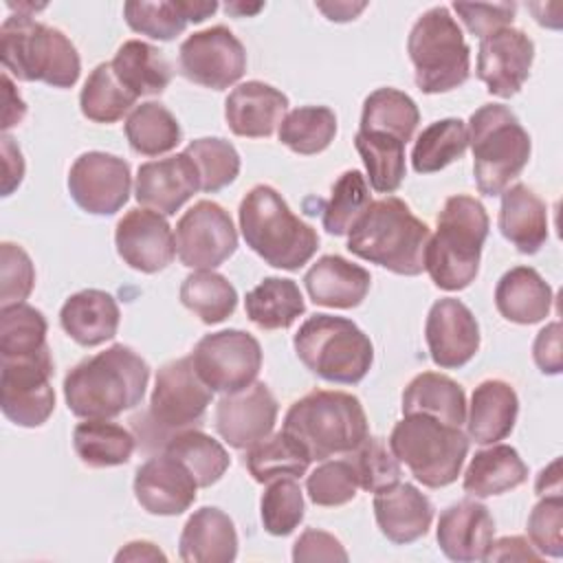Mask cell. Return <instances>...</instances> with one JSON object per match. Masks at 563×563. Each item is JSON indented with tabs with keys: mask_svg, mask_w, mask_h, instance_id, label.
Returning <instances> with one entry per match:
<instances>
[{
	"mask_svg": "<svg viewBox=\"0 0 563 563\" xmlns=\"http://www.w3.org/2000/svg\"><path fill=\"white\" fill-rule=\"evenodd\" d=\"M534 62V42L521 29H499L482 37L477 77L495 97L508 99L521 90Z\"/></svg>",
	"mask_w": 563,
	"mask_h": 563,
	"instance_id": "cell-17",
	"label": "cell"
},
{
	"mask_svg": "<svg viewBox=\"0 0 563 563\" xmlns=\"http://www.w3.org/2000/svg\"><path fill=\"white\" fill-rule=\"evenodd\" d=\"M292 345L299 361L328 383L356 385L374 363L369 336L352 319L325 312L308 317L299 325Z\"/></svg>",
	"mask_w": 563,
	"mask_h": 563,
	"instance_id": "cell-8",
	"label": "cell"
},
{
	"mask_svg": "<svg viewBox=\"0 0 563 563\" xmlns=\"http://www.w3.org/2000/svg\"><path fill=\"white\" fill-rule=\"evenodd\" d=\"M321 13H325L328 20L332 22H347L354 20L367 4L365 2H317L314 4Z\"/></svg>",
	"mask_w": 563,
	"mask_h": 563,
	"instance_id": "cell-62",
	"label": "cell"
},
{
	"mask_svg": "<svg viewBox=\"0 0 563 563\" xmlns=\"http://www.w3.org/2000/svg\"><path fill=\"white\" fill-rule=\"evenodd\" d=\"M350 464L356 473L358 486L367 493H376L380 488H387L396 482H400V462L396 460V455L391 453V449L387 451L385 442L380 438H372L367 435L354 451L347 453Z\"/></svg>",
	"mask_w": 563,
	"mask_h": 563,
	"instance_id": "cell-51",
	"label": "cell"
},
{
	"mask_svg": "<svg viewBox=\"0 0 563 563\" xmlns=\"http://www.w3.org/2000/svg\"><path fill=\"white\" fill-rule=\"evenodd\" d=\"M418 123L420 110L407 92L396 88H376L363 101L358 130L385 132L407 143L413 139Z\"/></svg>",
	"mask_w": 563,
	"mask_h": 563,
	"instance_id": "cell-41",
	"label": "cell"
},
{
	"mask_svg": "<svg viewBox=\"0 0 563 563\" xmlns=\"http://www.w3.org/2000/svg\"><path fill=\"white\" fill-rule=\"evenodd\" d=\"M389 449L422 486L442 488L457 479L468 453V435L460 427L411 413L394 424Z\"/></svg>",
	"mask_w": 563,
	"mask_h": 563,
	"instance_id": "cell-9",
	"label": "cell"
},
{
	"mask_svg": "<svg viewBox=\"0 0 563 563\" xmlns=\"http://www.w3.org/2000/svg\"><path fill=\"white\" fill-rule=\"evenodd\" d=\"M183 152L194 161L200 176V191L205 194H216L224 189L240 174L238 150L220 136L196 139Z\"/></svg>",
	"mask_w": 563,
	"mask_h": 563,
	"instance_id": "cell-49",
	"label": "cell"
},
{
	"mask_svg": "<svg viewBox=\"0 0 563 563\" xmlns=\"http://www.w3.org/2000/svg\"><path fill=\"white\" fill-rule=\"evenodd\" d=\"M178 556L185 563H229L238 556V532L231 517L216 508H198L183 526Z\"/></svg>",
	"mask_w": 563,
	"mask_h": 563,
	"instance_id": "cell-27",
	"label": "cell"
},
{
	"mask_svg": "<svg viewBox=\"0 0 563 563\" xmlns=\"http://www.w3.org/2000/svg\"><path fill=\"white\" fill-rule=\"evenodd\" d=\"M0 57L4 73L20 81H44L53 88H70L81 73L75 44L55 26L26 13L9 15L0 26Z\"/></svg>",
	"mask_w": 563,
	"mask_h": 563,
	"instance_id": "cell-5",
	"label": "cell"
},
{
	"mask_svg": "<svg viewBox=\"0 0 563 563\" xmlns=\"http://www.w3.org/2000/svg\"><path fill=\"white\" fill-rule=\"evenodd\" d=\"M424 339L438 367L457 369L477 354L479 325L466 303L455 297H442L429 308Z\"/></svg>",
	"mask_w": 563,
	"mask_h": 563,
	"instance_id": "cell-19",
	"label": "cell"
},
{
	"mask_svg": "<svg viewBox=\"0 0 563 563\" xmlns=\"http://www.w3.org/2000/svg\"><path fill=\"white\" fill-rule=\"evenodd\" d=\"M277 398L264 383L224 394L216 405V429L233 449H251L271 435L277 422Z\"/></svg>",
	"mask_w": 563,
	"mask_h": 563,
	"instance_id": "cell-20",
	"label": "cell"
},
{
	"mask_svg": "<svg viewBox=\"0 0 563 563\" xmlns=\"http://www.w3.org/2000/svg\"><path fill=\"white\" fill-rule=\"evenodd\" d=\"M2 92H4V110H2V130L18 125L26 114V103L18 95L9 73H2Z\"/></svg>",
	"mask_w": 563,
	"mask_h": 563,
	"instance_id": "cell-60",
	"label": "cell"
},
{
	"mask_svg": "<svg viewBox=\"0 0 563 563\" xmlns=\"http://www.w3.org/2000/svg\"><path fill=\"white\" fill-rule=\"evenodd\" d=\"M218 11V2L202 0H158L125 2L123 18L128 26L152 40L169 42L180 35L189 22H202Z\"/></svg>",
	"mask_w": 563,
	"mask_h": 563,
	"instance_id": "cell-32",
	"label": "cell"
},
{
	"mask_svg": "<svg viewBox=\"0 0 563 563\" xmlns=\"http://www.w3.org/2000/svg\"><path fill=\"white\" fill-rule=\"evenodd\" d=\"M288 110V97L271 84L251 79L235 86L224 101V119L235 136H271Z\"/></svg>",
	"mask_w": 563,
	"mask_h": 563,
	"instance_id": "cell-24",
	"label": "cell"
},
{
	"mask_svg": "<svg viewBox=\"0 0 563 563\" xmlns=\"http://www.w3.org/2000/svg\"><path fill=\"white\" fill-rule=\"evenodd\" d=\"M372 205L369 187L358 169L343 172L332 185L330 200L323 207V229L330 235H347Z\"/></svg>",
	"mask_w": 563,
	"mask_h": 563,
	"instance_id": "cell-48",
	"label": "cell"
},
{
	"mask_svg": "<svg viewBox=\"0 0 563 563\" xmlns=\"http://www.w3.org/2000/svg\"><path fill=\"white\" fill-rule=\"evenodd\" d=\"M407 53L416 86L427 95L449 92L471 75V48L446 7H431L411 26Z\"/></svg>",
	"mask_w": 563,
	"mask_h": 563,
	"instance_id": "cell-10",
	"label": "cell"
},
{
	"mask_svg": "<svg viewBox=\"0 0 563 563\" xmlns=\"http://www.w3.org/2000/svg\"><path fill=\"white\" fill-rule=\"evenodd\" d=\"M468 147V130L462 119L449 117L429 123L416 139L411 165L418 174H433L462 158Z\"/></svg>",
	"mask_w": 563,
	"mask_h": 563,
	"instance_id": "cell-44",
	"label": "cell"
},
{
	"mask_svg": "<svg viewBox=\"0 0 563 563\" xmlns=\"http://www.w3.org/2000/svg\"><path fill=\"white\" fill-rule=\"evenodd\" d=\"M303 284L317 306L347 310L363 303L372 286V275L367 268L341 255H323L306 271Z\"/></svg>",
	"mask_w": 563,
	"mask_h": 563,
	"instance_id": "cell-26",
	"label": "cell"
},
{
	"mask_svg": "<svg viewBox=\"0 0 563 563\" xmlns=\"http://www.w3.org/2000/svg\"><path fill=\"white\" fill-rule=\"evenodd\" d=\"M264 530L273 537L290 534L303 521V493L295 477H279L266 484L260 499Z\"/></svg>",
	"mask_w": 563,
	"mask_h": 563,
	"instance_id": "cell-50",
	"label": "cell"
},
{
	"mask_svg": "<svg viewBox=\"0 0 563 563\" xmlns=\"http://www.w3.org/2000/svg\"><path fill=\"white\" fill-rule=\"evenodd\" d=\"M191 361L211 391L235 394L255 383L262 369V347L244 330H220L196 343Z\"/></svg>",
	"mask_w": 563,
	"mask_h": 563,
	"instance_id": "cell-11",
	"label": "cell"
},
{
	"mask_svg": "<svg viewBox=\"0 0 563 563\" xmlns=\"http://www.w3.org/2000/svg\"><path fill=\"white\" fill-rule=\"evenodd\" d=\"M402 413H424L440 422L462 427L466 422V396L453 378L438 372H422L402 391Z\"/></svg>",
	"mask_w": 563,
	"mask_h": 563,
	"instance_id": "cell-34",
	"label": "cell"
},
{
	"mask_svg": "<svg viewBox=\"0 0 563 563\" xmlns=\"http://www.w3.org/2000/svg\"><path fill=\"white\" fill-rule=\"evenodd\" d=\"M284 431L295 435L319 462L347 455L369 435L361 400L330 389H314L295 400L284 416Z\"/></svg>",
	"mask_w": 563,
	"mask_h": 563,
	"instance_id": "cell-6",
	"label": "cell"
},
{
	"mask_svg": "<svg viewBox=\"0 0 563 563\" xmlns=\"http://www.w3.org/2000/svg\"><path fill=\"white\" fill-rule=\"evenodd\" d=\"M354 147L363 158L367 169V180L378 194H394L407 174L405 143L385 132L358 130L354 136Z\"/></svg>",
	"mask_w": 563,
	"mask_h": 563,
	"instance_id": "cell-39",
	"label": "cell"
},
{
	"mask_svg": "<svg viewBox=\"0 0 563 563\" xmlns=\"http://www.w3.org/2000/svg\"><path fill=\"white\" fill-rule=\"evenodd\" d=\"M114 561H167V556L163 550H158V545L150 541H130L117 552Z\"/></svg>",
	"mask_w": 563,
	"mask_h": 563,
	"instance_id": "cell-61",
	"label": "cell"
},
{
	"mask_svg": "<svg viewBox=\"0 0 563 563\" xmlns=\"http://www.w3.org/2000/svg\"><path fill=\"white\" fill-rule=\"evenodd\" d=\"M46 319L29 303H11L0 308V358L35 356L48 350Z\"/></svg>",
	"mask_w": 563,
	"mask_h": 563,
	"instance_id": "cell-47",
	"label": "cell"
},
{
	"mask_svg": "<svg viewBox=\"0 0 563 563\" xmlns=\"http://www.w3.org/2000/svg\"><path fill=\"white\" fill-rule=\"evenodd\" d=\"M136 99L139 97L117 77L112 62H101L92 68L79 92V108L88 121L114 123L123 119V114L132 112Z\"/></svg>",
	"mask_w": 563,
	"mask_h": 563,
	"instance_id": "cell-43",
	"label": "cell"
},
{
	"mask_svg": "<svg viewBox=\"0 0 563 563\" xmlns=\"http://www.w3.org/2000/svg\"><path fill=\"white\" fill-rule=\"evenodd\" d=\"M292 561H347V552L334 534L308 528L299 534V539L292 545Z\"/></svg>",
	"mask_w": 563,
	"mask_h": 563,
	"instance_id": "cell-56",
	"label": "cell"
},
{
	"mask_svg": "<svg viewBox=\"0 0 563 563\" xmlns=\"http://www.w3.org/2000/svg\"><path fill=\"white\" fill-rule=\"evenodd\" d=\"M213 391L198 376L191 354L165 363L150 396V420L169 435L202 422Z\"/></svg>",
	"mask_w": 563,
	"mask_h": 563,
	"instance_id": "cell-13",
	"label": "cell"
},
{
	"mask_svg": "<svg viewBox=\"0 0 563 563\" xmlns=\"http://www.w3.org/2000/svg\"><path fill=\"white\" fill-rule=\"evenodd\" d=\"M495 537L488 508L475 499H462L440 512L435 539L446 559L457 563L484 561Z\"/></svg>",
	"mask_w": 563,
	"mask_h": 563,
	"instance_id": "cell-23",
	"label": "cell"
},
{
	"mask_svg": "<svg viewBox=\"0 0 563 563\" xmlns=\"http://www.w3.org/2000/svg\"><path fill=\"white\" fill-rule=\"evenodd\" d=\"M552 288L532 266H512L495 286V306L506 321L532 325L552 310Z\"/></svg>",
	"mask_w": 563,
	"mask_h": 563,
	"instance_id": "cell-31",
	"label": "cell"
},
{
	"mask_svg": "<svg viewBox=\"0 0 563 563\" xmlns=\"http://www.w3.org/2000/svg\"><path fill=\"white\" fill-rule=\"evenodd\" d=\"M532 358L537 367L543 374H561L563 369V352H561V323L552 321L539 334L534 336L532 343Z\"/></svg>",
	"mask_w": 563,
	"mask_h": 563,
	"instance_id": "cell-57",
	"label": "cell"
},
{
	"mask_svg": "<svg viewBox=\"0 0 563 563\" xmlns=\"http://www.w3.org/2000/svg\"><path fill=\"white\" fill-rule=\"evenodd\" d=\"M264 4H257V7H253V9H249L246 4H227L224 9L229 11V13H255V11H260Z\"/></svg>",
	"mask_w": 563,
	"mask_h": 563,
	"instance_id": "cell-64",
	"label": "cell"
},
{
	"mask_svg": "<svg viewBox=\"0 0 563 563\" xmlns=\"http://www.w3.org/2000/svg\"><path fill=\"white\" fill-rule=\"evenodd\" d=\"M374 517L391 543L407 545L429 532L433 504L413 484L396 482L374 493Z\"/></svg>",
	"mask_w": 563,
	"mask_h": 563,
	"instance_id": "cell-25",
	"label": "cell"
},
{
	"mask_svg": "<svg viewBox=\"0 0 563 563\" xmlns=\"http://www.w3.org/2000/svg\"><path fill=\"white\" fill-rule=\"evenodd\" d=\"M499 207L501 235L523 255H534L548 240V207L523 183L506 187Z\"/></svg>",
	"mask_w": 563,
	"mask_h": 563,
	"instance_id": "cell-30",
	"label": "cell"
},
{
	"mask_svg": "<svg viewBox=\"0 0 563 563\" xmlns=\"http://www.w3.org/2000/svg\"><path fill=\"white\" fill-rule=\"evenodd\" d=\"M198 482L185 464L163 453L150 457L136 468L134 497L143 510L158 517L185 512L196 501Z\"/></svg>",
	"mask_w": 563,
	"mask_h": 563,
	"instance_id": "cell-21",
	"label": "cell"
},
{
	"mask_svg": "<svg viewBox=\"0 0 563 563\" xmlns=\"http://www.w3.org/2000/svg\"><path fill=\"white\" fill-rule=\"evenodd\" d=\"M429 238V227L411 213L409 205L387 196L372 202L347 233V251L396 275L413 277L424 271Z\"/></svg>",
	"mask_w": 563,
	"mask_h": 563,
	"instance_id": "cell-2",
	"label": "cell"
},
{
	"mask_svg": "<svg viewBox=\"0 0 563 563\" xmlns=\"http://www.w3.org/2000/svg\"><path fill=\"white\" fill-rule=\"evenodd\" d=\"M2 196H11L24 178V158L11 136H2Z\"/></svg>",
	"mask_w": 563,
	"mask_h": 563,
	"instance_id": "cell-59",
	"label": "cell"
},
{
	"mask_svg": "<svg viewBox=\"0 0 563 563\" xmlns=\"http://www.w3.org/2000/svg\"><path fill=\"white\" fill-rule=\"evenodd\" d=\"M277 136L295 154H319L336 136V114L328 106L295 108L282 119Z\"/></svg>",
	"mask_w": 563,
	"mask_h": 563,
	"instance_id": "cell-46",
	"label": "cell"
},
{
	"mask_svg": "<svg viewBox=\"0 0 563 563\" xmlns=\"http://www.w3.org/2000/svg\"><path fill=\"white\" fill-rule=\"evenodd\" d=\"M473 150V178L484 196H499L530 161V134L501 103H484L466 123Z\"/></svg>",
	"mask_w": 563,
	"mask_h": 563,
	"instance_id": "cell-7",
	"label": "cell"
},
{
	"mask_svg": "<svg viewBox=\"0 0 563 563\" xmlns=\"http://www.w3.org/2000/svg\"><path fill=\"white\" fill-rule=\"evenodd\" d=\"M112 68L121 84L136 97L161 95L172 81V66L163 51L143 40L123 42L114 53Z\"/></svg>",
	"mask_w": 563,
	"mask_h": 563,
	"instance_id": "cell-35",
	"label": "cell"
},
{
	"mask_svg": "<svg viewBox=\"0 0 563 563\" xmlns=\"http://www.w3.org/2000/svg\"><path fill=\"white\" fill-rule=\"evenodd\" d=\"M125 139L132 152L141 156H161L172 152L180 139L183 130L176 117L156 101H145L134 106L125 119Z\"/></svg>",
	"mask_w": 563,
	"mask_h": 563,
	"instance_id": "cell-40",
	"label": "cell"
},
{
	"mask_svg": "<svg viewBox=\"0 0 563 563\" xmlns=\"http://www.w3.org/2000/svg\"><path fill=\"white\" fill-rule=\"evenodd\" d=\"M244 310L262 330H286L303 314L306 301L292 279L264 277L246 292Z\"/></svg>",
	"mask_w": 563,
	"mask_h": 563,
	"instance_id": "cell-36",
	"label": "cell"
},
{
	"mask_svg": "<svg viewBox=\"0 0 563 563\" xmlns=\"http://www.w3.org/2000/svg\"><path fill=\"white\" fill-rule=\"evenodd\" d=\"M114 246L119 257L141 273H158L176 255V238L169 222L165 216L145 207L130 209L117 222Z\"/></svg>",
	"mask_w": 563,
	"mask_h": 563,
	"instance_id": "cell-18",
	"label": "cell"
},
{
	"mask_svg": "<svg viewBox=\"0 0 563 563\" xmlns=\"http://www.w3.org/2000/svg\"><path fill=\"white\" fill-rule=\"evenodd\" d=\"M165 453L185 464L200 488L216 484L231 464L227 449L198 429H185L169 435Z\"/></svg>",
	"mask_w": 563,
	"mask_h": 563,
	"instance_id": "cell-42",
	"label": "cell"
},
{
	"mask_svg": "<svg viewBox=\"0 0 563 563\" xmlns=\"http://www.w3.org/2000/svg\"><path fill=\"white\" fill-rule=\"evenodd\" d=\"M488 227V213L477 198L466 194L446 198L438 213V231L424 251V271L438 288L453 292L475 282Z\"/></svg>",
	"mask_w": 563,
	"mask_h": 563,
	"instance_id": "cell-4",
	"label": "cell"
},
{
	"mask_svg": "<svg viewBox=\"0 0 563 563\" xmlns=\"http://www.w3.org/2000/svg\"><path fill=\"white\" fill-rule=\"evenodd\" d=\"M176 255L183 266L213 271L238 249V231L229 211L213 200H198L176 222Z\"/></svg>",
	"mask_w": 563,
	"mask_h": 563,
	"instance_id": "cell-14",
	"label": "cell"
},
{
	"mask_svg": "<svg viewBox=\"0 0 563 563\" xmlns=\"http://www.w3.org/2000/svg\"><path fill=\"white\" fill-rule=\"evenodd\" d=\"M196 191H200V176L185 152L143 163L136 172L134 198L161 216H174Z\"/></svg>",
	"mask_w": 563,
	"mask_h": 563,
	"instance_id": "cell-22",
	"label": "cell"
},
{
	"mask_svg": "<svg viewBox=\"0 0 563 563\" xmlns=\"http://www.w3.org/2000/svg\"><path fill=\"white\" fill-rule=\"evenodd\" d=\"M119 321L121 312L117 299L99 288H86L70 295L59 310L64 332L84 347H95L114 339Z\"/></svg>",
	"mask_w": 563,
	"mask_h": 563,
	"instance_id": "cell-28",
	"label": "cell"
},
{
	"mask_svg": "<svg viewBox=\"0 0 563 563\" xmlns=\"http://www.w3.org/2000/svg\"><path fill=\"white\" fill-rule=\"evenodd\" d=\"M132 176L128 161L108 152H84L68 172L70 198L86 213L112 216L130 198Z\"/></svg>",
	"mask_w": 563,
	"mask_h": 563,
	"instance_id": "cell-16",
	"label": "cell"
},
{
	"mask_svg": "<svg viewBox=\"0 0 563 563\" xmlns=\"http://www.w3.org/2000/svg\"><path fill=\"white\" fill-rule=\"evenodd\" d=\"M73 446L86 466L108 468L130 462L136 438L117 422L86 418L73 431Z\"/></svg>",
	"mask_w": 563,
	"mask_h": 563,
	"instance_id": "cell-37",
	"label": "cell"
},
{
	"mask_svg": "<svg viewBox=\"0 0 563 563\" xmlns=\"http://www.w3.org/2000/svg\"><path fill=\"white\" fill-rule=\"evenodd\" d=\"M534 490L543 497V495H561V460H552L539 475L534 482Z\"/></svg>",
	"mask_w": 563,
	"mask_h": 563,
	"instance_id": "cell-63",
	"label": "cell"
},
{
	"mask_svg": "<svg viewBox=\"0 0 563 563\" xmlns=\"http://www.w3.org/2000/svg\"><path fill=\"white\" fill-rule=\"evenodd\" d=\"M543 556L523 537H501L490 543L484 561H541Z\"/></svg>",
	"mask_w": 563,
	"mask_h": 563,
	"instance_id": "cell-58",
	"label": "cell"
},
{
	"mask_svg": "<svg viewBox=\"0 0 563 563\" xmlns=\"http://www.w3.org/2000/svg\"><path fill=\"white\" fill-rule=\"evenodd\" d=\"M180 301L202 323L213 325L235 312L238 290L216 271H194L180 284Z\"/></svg>",
	"mask_w": 563,
	"mask_h": 563,
	"instance_id": "cell-45",
	"label": "cell"
},
{
	"mask_svg": "<svg viewBox=\"0 0 563 563\" xmlns=\"http://www.w3.org/2000/svg\"><path fill=\"white\" fill-rule=\"evenodd\" d=\"M240 231L246 246L268 266L299 271L319 249L317 231L297 218L271 185H255L240 202Z\"/></svg>",
	"mask_w": 563,
	"mask_h": 563,
	"instance_id": "cell-3",
	"label": "cell"
},
{
	"mask_svg": "<svg viewBox=\"0 0 563 563\" xmlns=\"http://www.w3.org/2000/svg\"><path fill=\"white\" fill-rule=\"evenodd\" d=\"M150 365L132 347L114 343L79 361L64 376V400L77 418L110 420L141 405Z\"/></svg>",
	"mask_w": 563,
	"mask_h": 563,
	"instance_id": "cell-1",
	"label": "cell"
},
{
	"mask_svg": "<svg viewBox=\"0 0 563 563\" xmlns=\"http://www.w3.org/2000/svg\"><path fill=\"white\" fill-rule=\"evenodd\" d=\"M178 66L189 81L211 90H224L242 79L246 51L233 31L218 24L191 33L180 44Z\"/></svg>",
	"mask_w": 563,
	"mask_h": 563,
	"instance_id": "cell-15",
	"label": "cell"
},
{
	"mask_svg": "<svg viewBox=\"0 0 563 563\" xmlns=\"http://www.w3.org/2000/svg\"><path fill=\"white\" fill-rule=\"evenodd\" d=\"M358 488L350 460H323L306 479L310 501L323 508H336L352 501Z\"/></svg>",
	"mask_w": 563,
	"mask_h": 563,
	"instance_id": "cell-52",
	"label": "cell"
},
{
	"mask_svg": "<svg viewBox=\"0 0 563 563\" xmlns=\"http://www.w3.org/2000/svg\"><path fill=\"white\" fill-rule=\"evenodd\" d=\"M35 286V268L29 253L13 242L0 244V308L22 303Z\"/></svg>",
	"mask_w": 563,
	"mask_h": 563,
	"instance_id": "cell-53",
	"label": "cell"
},
{
	"mask_svg": "<svg viewBox=\"0 0 563 563\" xmlns=\"http://www.w3.org/2000/svg\"><path fill=\"white\" fill-rule=\"evenodd\" d=\"M0 407L18 427H42L55 409L51 350L35 356L0 358Z\"/></svg>",
	"mask_w": 563,
	"mask_h": 563,
	"instance_id": "cell-12",
	"label": "cell"
},
{
	"mask_svg": "<svg viewBox=\"0 0 563 563\" xmlns=\"http://www.w3.org/2000/svg\"><path fill=\"white\" fill-rule=\"evenodd\" d=\"M519 413V398L501 378L482 380L471 396L466 411L468 438L477 444H495L510 435Z\"/></svg>",
	"mask_w": 563,
	"mask_h": 563,
	"instance_id": "cell-29",
	"label": "cell"
},
{
	"mask_svg": "<svg viewBox=\"0 0 563 563\" xmlns=\"http://www.w3.org/2000/svg\"><path fill=\"white\" fill-rule=\"evenodd\" d=\"M528 479V466L510 444H493L477 451L464 473L462 486L473 497H493L519 488Z\"/></svg>",
	"mask_w": 563,
	"mask_h": 563,
	"instance_id": "cell-33",
	"label": "cell"
},
{
	"mask_svg": "<svg viewBox=\"0 0 563 563\" xmlns=\"http://www.w3.org/2000/svg\"><path fill=\"white\" fill-rule=\"evenodd\" d=\"M310 462L312 457L306 446L284 429L253 444L244 455L246 471L260 484H268L279 477H301Z\"/></svg>",
	"mask_w": 563,
	"mask_h": 563,
	"instance_id": "cell-38",
	"label": "cell"
},
{
	"mask_svg": "<svg viewBox=\"0 0 563 563\" xmlns=\"http://www.w3.org/2000/svg\"><path fill=\"white\" fill-rule=\"evenodd\" d=\"M563 499L561 495H543V499L530 510L528 537L541 556H563Z\"/></svg>",
	"mask_w": 563,
	"mask_h": 563,
	"instance_id": "cell-54",
	"label": "cell"
},
{
	"mask_svg": "<svg viewBox=\"0 0 563 563\" xmlns=\"http://www.w3.org/2000/svg\"><path fill=\"white\" fill-rule=\"evenodd\" d=\"M453 11L460 15L464 26L477 35L479 40L510 26L517 4L515 2H497V4H482V2H453Z\"/></svg>",
	"mask_w": 563,
	"mask_h": 563,
	"instance_id": "cell-55",
	"label": "cell"
}]
</instances>
